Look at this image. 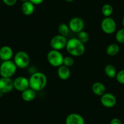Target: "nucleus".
I'll return each mask as SVG.
<instances>
[{"mask_svg":"<svg viewBox=\"0 0 124 124\" xmlns=\"http://www.w3.org/2000/svg\"><path fill=\"white\" fill-rule=\"evenodd\" d=\"M116 40L120 44L124 43V28L120 29L116 34Z\"/></svg>","mask_w":124,"mask_h":124,"instance_id":"obj_23","label":"nucleus"},{"mask_svg":"<svg viewBox=\"0 0 124 124\" xmlns=\"http://www.w3.org/2000/svg\"><path fill=\"white\" fill-rule=\"evenodd\" d=\"M85 119L82 116L77 113H71L67 116L65 124H85Z\"/></svg>","mask_w":124,"mask_h":124,"instance_id":"obj_12","label":"nucleus"},{"mask_svg":"<svg viewBox=\"0 0 124 124\" xmlns=\"http://www.w3.org/2000/svg\"><path fill=\"white\" fill-rule=\"evenodd\" d=\"M64 1H65L67 2V3H71V2L73 1L74 0H64Z\"/></svg>","mask_w":124,"mask_h":124,"instance_id":"obj_29","label":"nucleus"},{"mask_svg":"<svg viewBox=\"0 0 124 124\" xmlns=\"http://www.w3.org/2000/svg\"><path fill=\"white\" fill-rule=\"evenodd\" d=\"M29 87L36 92L42 90L46 87L47 78L46 75L41 72H36L31 75L29 78Z\"/></svg>","mask_w":124,"mask_h":124,"instance_id":"obj_1","label":"nucleus"},{"mask_svg":"<svg viewBox=\"0 0 124 124\" xmlns=\"http://www.w3.org/2000/svg\"><path fill=\"white\" fill-rule=\"evenodd\" d=\"M64 57L60 51L52 49L47 54V60L49 63L53 67L58 68L63 65Z\"/></svg>","mask_w":124,"mask_h":124,"instance_id":"obj_5","label":"nucleus"},{"mask_svg":"<svg viewBox=\"0 0 124 124\" xmlns=\"http://www.w3.org/2000/svg\"><path fill=\"white\" fill-rule=\"evenodd\" d=\"M119 51H120V47L117 43L110 44L106 49V53L109 56L116 55Z\"/></svg>","mask_w":124,"mask_h":124,"instance_id":"obj_19","label":"nucleus"},{"mask_svg":"<svg viewBox=\"0 0 124 124\" xmlns=\"http://www.w3.org/2000/svg\"><path fill=\"white\" fill-rule=\"evenodd\" d=\"M57 29H58V34L65 37L69 35L70 31L69 26L65 23H61L60 24L58 25Z\"/></svg>","mask_w":124,"mask_h":124,"instance_id":"obj_20","label":"nucleus"},{"mask_svg":"<svg viewBox=\"0 0 124 124\" xmlns=\"http://www.w3.org/2000/svg\"><path fill=\"white\" fill-rule=\"evenodd\" d=\"M67 41L66 37L58 34L52 38L50 41V46L52 47V49L61 51L64 48H66Z\"/></svg>","mask_w":124,"mask_h":124,"instance_id":"obj_7","label":"nucleus"},{"mask_svg":"<svg viewBox=\"0 0 124 124\" xmlns=\"http://www.w3.org/2000/svg\"><path fill=\"white\" fill-rule=\"evenodd\" d=\"M66 49L72 57H80L85 52V46L77 38H72L68 40Z\"/></svg>","mask_w":124,"mask_h":124,"instance_id":"obj_2","label":"nucleus"},{"mask_svg":"<svg viewBox=\"0 0 124 124\" xmlns=\"http://www.w3.org/2000/svg\"><path fill=\"white\" fill-rule=\"evenodd\" d=\"M74 64V60L71 56H67L63 58V65L66 66V67H72Z\"/></svg>","mask_w":124,"mask_h":124,"instance_id":"obj_24","label":"nucleus"},{"mask_svg":"<svg viewBox=\"0 0 124 124\" xmlns=\"http://www.w3.org/2000/svg\"><path fill=\"white\" fill-rule=\"evenodd\" d=\"M69 27L70 31L74 33L78 34L81 31H83L85 23L83 20L79 17L72 18L69 23Z\"/></svg>","mask_w":124,"mask_h":124,"instance_id":"obj_10","label":"nucleus"},{"mask_svg":"<svg viewBox=\"0 0 124 124\" xmlns=\"http://www.w3.org/2000/svg\"><path fill=\"white\" fill-rule=\"evenodd\" d=\"M113 12V8L111 4H105L102 6V13L105 17H110Z\"/></svg>","mask_w":124,"mask_h":124,"instance_id":"obj_21","label":"nucleus"},{"mask_svg":"<svg viewBox=\"0 0 124 124\" xmlns=\"http://www.w3.org/2000/svg\"><path fill=\"white\" fill-rule=\"evenodd\" d=\"M104 72L106 76L110 78H115L117 74V70L115 66L113 65H107L105 66Z\"/></svg>","mask_w":124,"mask_h":124,"instance_id":"obj_18","label":"nucleus"},{"mask_svg":"<svg viewBox=\"0 0 124 124\" xmlns=\"http://www.w3.org/2000/svg\"><path fill=\"white\" fill-rule=\"evenodd\" d=\"M77 39L83 44H85L89 41V35L87 32L82 31L77 34Z\"/></svg>","mask_w":124,"mask_h":124,"instance_id":"obj_22","label":"nucleus"},{"mask_svg":"<svg viewBox=\"0 0 124 124\" xmlns=\"http://www.w3.org/2000/svg\"><path fill=\"white\" fill-rule=\"evenodd\" d=\"M92 91L95 95L101 97L106 93L105 86L102 82H96L92 86Z\"/></svg>","mask_w":124,"mask_h":124,"instance_id":"obj_16","label":"nucleus"},{"mask_svg":"<svg viewBox=\"0 0 124 124\" xmlns=\"http://www.w3.org/2000/svg\"><path fill=\"white\" fill-rule=\"evenodd\" d=\"M122 25L123 26H124V16L122 18Z\"/></svg>","mask_w":124,"mask_h":124,"instance_id":"obj_31","label":"nucleus"},{"mask_svg":"<svg viewBox=\"0 0 124 124\" xmlns=\"http://www.w3.org/2000/svg\"><path fill=\"white\" fill-rule=\"evenodd\" d=\"M101 103L104 107L111 108L115 107L117 99L114 94L109 93H105L101 97Z\"/></svg>","mask_w":124,"mask_h":124,"instance_id":"obj_8","label":"nucleus"},{"mask_svg":"<svg viewBox=\"0 0 124 124\" xmlns=\"http://www.w3.org/2000/svg\"><path fill=\"white\" fill-rule=\"evenodd\" d=\"M21 12L24 15L26 16H30L32 15L35 11V5L33 4L31 1H27L23 3L21 7Z\"/></svg>","mask_w":124,"mask_h":124,"instance_id":"obj_17","label":"nucleus"},{"mask_svg":"<svg viewBox=\"0 0 124 124\" xmlns=\"http://www.w3.org/2000/svg\"><path fill=\"white\" fill-rule=\"evenodd\" d=\"M116 79L118 83L122 85H124V69L120 70L119 72H117Z\"/></svg>","mask_w":124,"mask_h":124,"instance_id":"obj_25","label":"nucleus"},{"mask_svg":"<svg viewBox=\"0 0 124 124\" xmlns=\"http://www.w3.org/2000/svg\"><path fill=\"white\" fill-rule=\"evenodd\" d=\"M57 75L62 80H66L71 76V70L70 68L66 67L62 65L59 66L57 70Z\"/></svg>","mask_w":124,"mask_h":124,"instance_id":"obj_14","label":"nucleus"},{"mask_svg":"<svg viewBox=\"0 0 124 124\" xmlns=\"http://www.w3.org/2000/svg\"><path fill=\"white\" fill-rule=\"evenodd\" d=\"M109 124H122V121L118 118H113L111 120Z\"/></svg>","mask_w":124,"mask_h":124,"instance_id":"obj_27","label":"nucleus"},{"mask_svg":"<svg viewBox=\"0 0 124 124\" xmlns=\"http://www.w3.org/2000/svg\"><path fill=\"white\" fill-rule=\"evenodd\" d=\"M14 88L18 91L23 92L29 87V79L23 76H18L13 80Z\"/></svg>","mask_w":124,"mask_h":124,"instance_id":"obj_9","label":"nucleus"},{"mask_svg":"<svg viewBox=\"0 0 124 124\" xmlns=\"http://www.w3.org/2000/svg\"><path fill=\"white\" fill-rule=\"evenodd\" d=\"M17 68L14 61H4L0 65V76L1 77L11 78L16 73Z\"/></svg>","mask_w":124,"mask_h":124,"instance_id":"obj_3","label":"nucleus"},{"mask_svg":"<svg viewBox=\"0 0 124 124\" xmlns=\"http://www.w3.org/2000/svg\"><path fill=\"white\" fill-rule=\"evenodd\" d=\"M22 3H25V2H27V1H29V0H20Z\"/></svg>","mask_w":124,"mask_h":124,"instance_id":"obj_30","label":"nucleus"},{"mask_svg":"<svg viewBox=\"0 0 124 124\" xmlns=\"http://www.w3.org/2000/svg\"><path fill=\"white\" fill-rule=\"evenodd\" d=\"M29 1L34 5H40L44 1V0H29Z\"/></svg>","mask_w":124,"mask_h":124,"instance_id":"obj_28","label":"nucleus"},{"mask_svg":"<svg viewBox=\"0 0 124 124\" xmlns=\"http://www.w3.org/2000/svg\"><path fill=\"white\" fill-rule=\"evenodd\" d=\"M14 88V82L11 78H0V92L3 94L11 92Z\"/></svg>","mask_w":124,"mask_h":124,"instance_id":"obj_11","label":"nucleus"},{"mask_svg":"<svg viewBox=\"0 0 124 124\" xmlns=\"http://www.w3.org/2000/svg\"><path fill=\"white\" fill-rule=\"evenodd\" d=\"M3 3L8 6H14L17 2V0H3Z\"/></svg>","mask_w":124,"mask_h":124,"instance_id":"obj_26","label":"nucleus"},{"mask_svg":"<svg viewBox=\"0 0 124 124\" xmlns=\"http://www.w3.org/2000/svg\"><path fill=\"white\" fill-rule=\"evenodd\" d=\"M14 62L18 68H26L29 66L30 63L29 55L25 51H18L14 55Z\"/></svg>","mask_w":124,"mask_h":124,"instance_id":"obj_4","label":"nucleus"},{"mask_svg":"<svg viewBox=\"0 0 124 124\" xmlns=\"http://www.w3.org/2000/svg\"><path fill=\"white\" fill-rule=\"evenodd\" d=\"M101 26L103 32L108 35L115 32L117 28L116 23L111 17H105L101 22Z\"/></svg>","mask_w":124,"mask_h":124,"instance_id":"obj_6","label":"nucleus"},{"mask_svg":"<svg viewBox=\"0 0 124 124\" xmlns=\"http://www.w3.org/2000/svg\"><path fill=\"white\" fill-rule=\"evenodd\" d=\"M36 91L31 88H27L24 91L21 92V98L25 102H31L34 101L36 97Z\"/></svg>","mask_w":124,"mask_h":124,"instance_id":"obj_15","label":"nucleus"},{"mask_svg":"<svg viewBox=\"0 0 124 124\" xmlns=\"http://www.w3.org/2000/svg\"><path fill=\"white\" fill-rule=\"evenodd\" d=\"M14 57V51L9 46H3L0 48V59L4 61L11 60Z\"/></svg>","mask_w":124,"mask_h":124,"instance_id":"obj_13","label":"nucleus"}]
</instances>
